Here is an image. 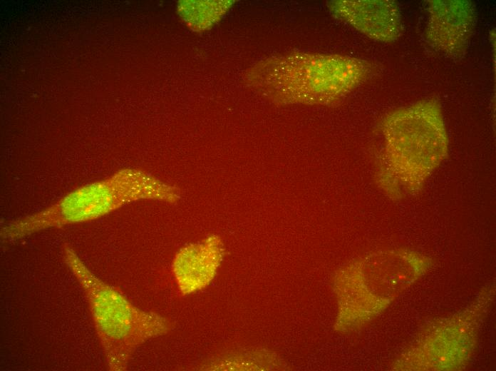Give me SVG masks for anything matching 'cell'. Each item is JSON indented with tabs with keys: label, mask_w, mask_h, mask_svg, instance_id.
<instances>
[{
	"label": "cell",
	"mask_w": 496,
	"mask_h": 371,
	"mask_svg": "<svg viewBox=\"0 0 496 371\" xmlns=\"http://www.w3.org/2000/svg\"><path fill=\"white\" fill-rule=\"evenodd\" d=\"M64 261L85 293L110 370H125L138 347L174 327L167 317L131 303L90 270L69 247L65 248Z\"/></svg>",
	"instance_id": "6da1fadb"
},
{
	"label": "cell",
	"mask_w": 496,
	"mask_h": 371,
	"mask_svg": "<svg viewBox=\"0 0 496 371\" xmlns=\"http://www.w3.org/2000/svg\"><path fill=\"white\" fill-rule=\"evenodd\" d=\"M223 245L216 235L186 245L176 254L172 270L180 292L195 293L214 280L223 256Z\"/></svg>",
	"instance_id": "7a4b0ae2"
},
{
	"label": "cell",
	"mask_w": 496,
	"mask_h": 371,
	"mask_svg": "<svg viewBox=\"0 0 496 371\" xmlns=\"http://www.w3.org/2000/svg\"><path fill=\"white\" fill-rule=\"evenodd\" d=\"M277 357L264 350L222 353L205 360L199 367L205 370H252L277 367Z\"/></svg>",
	"instance_id": "3957f363"
}]
</instances>
